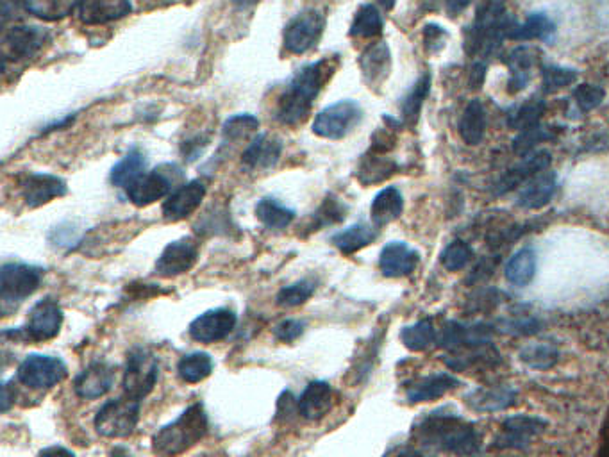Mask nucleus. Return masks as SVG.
<instances>
[{"mask_svg":"<svg viewBox=\"0 0 609 457\" xmlns=\"http://www.w3.org/2000/svg\"><path fill=\"white\" fill-rule=\"evenodd\" d=\"M413 440L426 449L440 450L456 457L476 456L483 447V434L476 424L456 413L434 411L413 425Z\"/></svg>","mask_w":609,"mask_h":457,"instance_id":"1","label":"nucleus"},{"mask_svg":"<svg viewBox=\"0 0 609 457\" xmlns=\"http://www.w3.org/2000/svg\"><path fill=\"white\" fill-rule=\"evenodd\" d=\"M338 63V56H327L299 68L277 100V122L283 125L302 124L311 115L315 100L333 77Z\"/></svg>","mask_w":609,"mask_h":457,"instance_id":"2","label":"nucleus"},{"mask_svg":"<svg viewBox=\"0 0 609 457\" xmlns=\"http://www.w3.org/2000/svg\"><path fill=\"white\" fill-rule=\"evenodd\" d=\"M209 422L202 404H192L172 424L161 427L152 438V450L161 457H176L206 438Z\"/></svg>","mask_w":609,"mask_h":457,"instance_id":"3","label":"nucleus"},{"mask_svg":"<svg viewBox=\"0 0 609 457\" xmlns=\"http://www.w3.org/2000/svg\"><path fill=\"white\" fill-rule=\"evenodd\" d=\"M515 22L508 17L501 2H488L477 8L476 20L467 29L465 49L472 56L490 58L501 49Z\"/></svg>","mask_w":609,"mask_h":457,"instance_id":"4","label":"nucleus"},{"mask_svg":"<svg viewBox=\"0 0 609 457\" xmlns=\"http://www.w3.org/2000/svg\"><path fill=\"white\" fill-rule=\"evenodd\" d=\"M45 270L40 266L27 263H4L0 268V300L2 315L9 316L11 311L29 299L40 288Z\"/></svg>","mask_w":609,"mask_h":457,"instance_id":"5","label":"nucleus"},{"mask_svg":"<svg viewBox=\"0 0 609 457\" xmlns=\"http://www.w3.org/2000/svg\"><path fill=\"white\" fill-rule=\"evenodd\" d=\"M184 179L183 168L176 163H165L154 168L152 172L143 174L136 183L131 184L126 190L127 199L138 208L151 206L161 199H168L176 192Z\"/></svg>","mask_w":609,"mask_h":457,"instance_id":"6","label":"nucleus"},{"mask_svg":"<svg viewBox=\"0 0 609 457\" xmlns=\"http://www.w3.org/2000/svg\"><path fill=\"white\" fill-rule=\"evenodd\" d=\"M51 42V33L38 25H13L2 34V70L9 63H24L42 52Z\"/></svg>","mask_w":609,"mask_h":457,"instance_id":"7","label":"nucleus"},{"mask_svg":"<svg viewBox=\"0 0 609 457\" xmlns=\"http://www.w3.org/2000/svg\"><path fill=\"white\" fill-rule=\"evenodd\" d=\"M326 11L320 8L302 9L286 24L283 33L284 49L290 54L301 56L317 47L326 31Z\"/></svg>","mask_w":609,"mask_h":457,"instance_id":"8","label":"nucleus"},{"mask_svg":"<svg viewBox=\"0 0 609 457\" xmlns=\"http://www.w3.org/2000/svg\"><path fill=\"white\" fill-rule=\"evenodd\" d=\"M140 400L118 397L108 400L95 415V431L104 438H127L134 433L140 420Z\"/></svg>","mask_w":609,"mask_h":457,"instance_id":"9","label":"nucleus"},{"mask_svg":"<svg viewBox=\"0 0 609 457\" xmlns=\"http://www.w3.org/2000/svg\"><path fill=\"white\" fill-rule=\"evenodd\" d=\"M63 325V309L59 308L58 302L47 297L34 304L27 324L13 331H4V338H13L15 341H49L58 336Z\"/></svg>","mask_w":609,"mask_h":457,"instance_id":"10","label":"nucleus"},{"mask_svg":"<svg viewBox=\"0 0 609 457\" xmlns=\"http://www.w3.org/2000/svg\"><path fill=\"white\" fill-rule=\"evenodd\" d=\"M159 361L152 350L134 347L127 354L124 372V395L134 400L147 399L158 383Z\"/></svg>","mask_w":609,"mask_h":457,"instance_id":"11","label":"nucleus"},{"mask_svg":"<svg viewBox=\"0 0 609 457\" xmlns=\"http://www.w3.org/2000/svg\"><path fill=\"white\" fill-rule=\"evenodd\" d=\"M361 122H363V108L356 100H338L318 113L313 122V133L326 140H342Z\"/></svg>","mask_w":609,"mask_h":457,"instance_id":"12","label":"nucleus"},{"mask_svg":"<svg viewBox=\"0 0 609 457\" xmlns=\"http://www.w3.org/2000/svg\"><path fill=\"white\" fill-rule=\"evenodd\" d=\"M68 377V368L63 359L43 354H31L18 366L17 379L31 390H49L63 383Z\"/></svg>","mask_w":609,"mask_h":457,"instance_id":"13","label":"nucleus"},{"mask_svg":"<svg viewBox=\"0 0 609 457\" xmlns=\"http://www.w3.org/2000/svg\"><path fill=\"white\" fill-rule=\"evenodd\" d=\"M547 429V420L540 416H508L501 425V431L493 441V447L501 450H526L538 436Z\"/></svg>","mask_w":609,"mask_h":457,"instance_id":"14","label":"nucleus"},{"mask_svg":"<svg viewBox=\"0 0 609 457\" xmlns=\"http://www.w3.org/2000/svg\"><path fill=\"white\" fill-rule=\"evenodd\" d=\"M493 329H495L493 325L483 324V322L481 324L479 322L463 324V322L451 320L443 325L438 343L442 345L443 349L451 350V352L484 349V347H490V343H492Z\"/></svg>","mask_w":609,"mask_h":457,"instance_id":"15","label":"nucleus"},{"mask_svg":"<svg viewBox=\"0 0 609 457\" xmlns=\"http://www.w3.org/2000/svg\"><path fill=\"white\" fill-rule=\"evenodd\" d=\"M199 252V241L192 236H184L168 243L156 261V274L165 279H172L190 272L199 261Z\"/></svg>","mask_w":609,"mask_h":457,"instance_id":"16","label":"nucleus"},{"mask_svg":"<svg viewBox=\"0 0 609 457\" xmlns=\"http://www.w3.org/2000/svg\"><path fill=\"white\" fill-rule=\"evenodd\" d=\"M20 195L29 208H42L54 199H61L68 193L67 181L59 175L29 172L18 181Z\"/></svg>","mask_w":609,"mask_h":457,"instance_id":"17","label":"nucleus"},{"mask_svg":"<svg viewBox=\"0 0 609 457\" xmlns=\"http://www.w3.org/2000/svg\"><path fill=\"white\" fill-rule=\"evenodd\" d=\"M236 324H238V316L233 309H211L193 320L188 327V333L193 340L209 345L226 340L227 336L233 333Z\"/></svg>","mask_w":609,"mask_h":457,"instance_id":"18","label":"nucleus"},{"mask_svg":"<svg viewBox=\"0 0 609 457\" xmlns=\"http://www.w3.org/2000/svg\"><path fill=\"white\" fill-rule=\"evenodd\" d=\"M208 184L204 179H193L188 183L181 184L176 192L172 193L163 202V218L167 222H181L190 217L197 209L201 208L202 200L206 199Z\"/></svg>","mask_w":609,"mask_h":457,"instance_id":"19","label":"nucleus"},{"mask_svg":"<svg viewBox=\"0 0 609 457\" xmlns=\"http://www.w3.org/2000/svg\"><path fill=\"white\" fill-rule=\"evenodd\" d=\"M552 163V154L549 150H533L531 154L522 156L517 165L509 168L506 174L502 175L501 181L495 186V195H504L518 188L520 184L524 186L533 177L549 170Z\"/></svg>","mask_w":609,"mask_h":457,"instance_id":"20","label":"nucleus"},{"mask_svg":"<svg viewBox=\"0 0 609 457\" xmlns=\"http://www.w3.org/2000/svg\"><path fill=\"white\" fill-rule=\"evenodd\" d=\"M463 400L476 413H497L517 406L518 391L511 384L479 386L476 390L468 391Z\"/></svg>","mask_w":609,"mask_h":457,"instance_id":"21","label":"nucleus"},{"mask_svg":"<svg viewBox=\"0 0 609 457\" xmlns=\"http://www.w3.org/2000/svg\"><path fill=\"white\" fill-rule=\"evenodd\" d=\"M420 254L404 241H390L379 254V270L388 279L408 277L417 270Z\"/></svg>","mask_w":609,"mask_h":457,"instance_id":"22","label":"nucleus"},{"mask_svg":"<svg viewBox=\"0 0 609 457\" xmlns=\"http://www.w3.org/2000/svg\"><path fill=\"white\" fill-rule=\"evenodd\" d=\"M115 384V366L106 361H93L77 375L74 390L84 400L101 399Z\"/></svg>","mask_w":609,"mask_h":457,"instance_id":"23","label":"nucleus"},{"mask_svg":"<svg viewBox=\"0 0 609 457\" xmlns=\"http://www.w3.org/2000/svg\"><path fill=\"white\" fill-rule=\"evenodd\" d=\"M359 68L363 81L368 84L370 90L381 88L392 72V52L388 43H372L363 50V54L359 56Z\"/></svg>","mask_w":609,"mask_h":457,"instance_id":"24","label":"nucleus"},{"mask_svg":"<svg viewBox=\"0 0 609 457\" xmlns=\"http://www.w3.org/2000/svg\"><path fill=\"white\" fill-rule=\"evenodd\" d=\"M461 386L456 375L440 372V374L426 375L417 381L406 384V399L409 404H422V402H433L442 399L449 391H454Z\"/></svg>","mask_w":609,"mask_h":457,"instance_id":"25","label":"nucleus"},{"mask_svg":"<svg viewBox=\"0 0 609 457\" xmlns=\"http://www.w3.org/2000/svg\"><path fill=\"white\" fill-rule=\"evenodd\" d=\"M133 4L127 0H86L77 2L76 15L84 25H104L131 15Z\"/></svg>","mask_w":609,"mask_h":457,"instance_id":"26","label":"nucleus"},{"mask_svg":"<svg viewBox=\"0 0 609 457\" xmlns=\"http://www.w3.org/2000/svg\"><path fill=\"white\" fill-rule=\"evenodd\" d=\"M283 154V142L272 134L261 133L252 138L243 150L242 163L251 170H270L276 167Z\"/></svg>","mask_w":609,"mask_h":457,"instance_id":"27","label":"nucleus"},{"mask_svg":"<svg viewBox=\"0 0 609 457\" xmlns=\"http://www.w3.org/2000/svg\"><path fill=\"white\" fill-rule=\"evenodd\" d=\"M556 192H558V175L552 170H545L520 188L517 204L520 208L538 211L551 204Z\"/></svg>","mask_w":609,"mask_h":457,"instance_id":"28","label":"nucleus"},{"mask_svg":"<svg viewBox=\"0 0 609 457\" xmlns=\"http://www.w3.org/2000/svg\"><path fill=\"white\" fill-rule=\"evenodd\" d=\"M297 402L302 418L320 420L333 408V388L326 381H313L304 388Z\"/></svg>","mask_w":609,"mask_h":457,"instance_id":"29","label":"nucleus"},{"mask_svg":"<svg viewBox=\"0 0 609 457\" xmlns=\"http://www.w3.org/2000/svg\"><path fill=\"white\" fill-rule=\"evenodd\" d=\"M536 56H538V50L529 45H520L509 52L508 59H506V65L509 68L508 86H506L508 93L515 95L526 88L531 81V70L536 65Z\"/></svg>","mask_w":609,"mask_h":457,"instance_id":"30","label":"nucleus"},{"mask_svg":"<svg viewBox=\"0 0 609 457\" xmlns=\"http://www.w3.org/2000/svg\"><path fill=\"white\" fill-rule=\"evenodd\" d=\"M397 170H399V165L395 159L388 158L386 154H381L376 150L368 149L367 154H363L359 159L356 177L363 186H370V184H379L390 179Z\"/></svg>","mask_w":609,"mask_h":457,"instance_id":"31","label":"nucleus"},{"mask_svg":"<svg viewBox=\"0 0 609 457\" xmlns=\"http://www.w3.org/2000/svg\"><path fill=\"white\" fill-rule=\"evenodd\" d=\"M486 129H488V117H486V109H484L483 102L479 99L470 100L458 122L461 140L470 145V147H477V145H481L484 142Z\"/></svg>","mask_w":609,"mask_h":457,"instance_id":"32","label":"nucleus"},{"mask_svg":"<svg viewBox=\"0 0 609 457\" xmlns=\"http://www.w3.org/2000/svg\"><path fill=\"white\" fill-rule=\"evenodd\" d=\"M402 211H404V197H402L401 190L395 186H386L372 200L370 218H372V224L376 225L377 229H381L384 225L399 220Z\"/></svg>","mask_w":609,"mask_h":457,"instance_id":"33","label":"nucleus"},{"mask_svg":"<svg viewBox=\"0 0 609 457\" xmlns=\"http://www.w3.org/2000/svg\"><path fill=\"white\" fill-rule=\"evenodd\" d=\"M554 38H556V24L545 13H531L524 20V24L513 25L508 36V40H515V42L540 40V42L551 43L554 42Z\"/></svg>","mask_w":609,"mask_h":457,"instance_id":"34","label":"nucleus"},{"mask_svg":"<svg viewBox=\"0 0 609 457\" xmlns=\"http://www.w3.org/2000/svg\"><path fill=\"white\" fill-rule=\"evenodd\" d=\"M377 236H379V229L376 225L359 222L343 231H338L331 238V243L345 256H352L368 245H372L377 240Z\"/></svg>","mask_w":609,"mask_h":457,"instance_id":"35","label":"nucleus"},{"mask_svg":"<svg viewBox=\"0 0 609 457\" xmlns=\"http://www.w3.org/2000/svg\"><path fill=\"white\" fill-rule=\"evenodd\" d=\"M147 170V156L140 147H133L109 174V181L113 186L127 190L131 184L136 183Z\"/></svg>","mask_w":609,"mask_h":457,"instance_id":"36","label":"nucleus"},{"mask_svg":"<svg viewBox=\"0 0 609 457\" xmlns=\"http://www.w3.org/2000/svg\"><path fill=\"white\" fill-rule=\"evenodd\" d=\"M256 218L261 224L265 225L270 231H283L286 227L293 224L297 217L295 209L288 208L283 202L274 197H263L256 204Z\"/></svg>","mask_w":609,"mask_h":457,"instance_id":"37","label":"nucleus"},{"mask_svg":"<svg viewBox=\"0 0 609 457\" xmlns=\"http://www.w3.org/2000/svg\"><path fill=\"white\" fill-rule=\"evenodd\" d=\"M384 20L381 9L376 4H361L354 20H352L351 34L352 38H377L383 34Z\"/></svg>","mask_w":609,"mask_h":457,"instance_id":"38","label":"nucleus"},{"mask_svg":"<svg viewBox=\"0 0 609 457\" xmlns=\"http://www.w3.org/2000/svg\"><path fill=\"white\" fill-rule=\"evenodd\" d=\"M536 252L533 249H520L509 258L508 265H506V279L513 286L518 288H524L527 284H531V281L536 275Z\"/></svg>","mask_w":609,"mask_h":457,"instance_id":"39","label":"nucleus"},{"mask_svg":"<svg viewBox=\"0 0 609 457\" xmlns=\"http://www.w3.org/2000/svg\"><path fill=\"white\" fill-rule=\"evenodd\" d=\"M349 208L343 204L340 197H336L333 193H329L326 199L322 200V204L318 206L317 211L313 213L311 222H309L308 233H317L326 227H331L334 224H340L347 217Z\"/></svg>","mask_w":609,"mask_h":457,"instance_id":"40","label":"nucleus"},{"mask_svg":"<svg viewBox=\"0 0 609 457\" xmlns=\"http://www.w3.org/2000/svg\"><path fill=\"white\" fill-rule=\"evenodd\" d=\"M401 340L404 347L411 352H424V350L431 349L434 343H438V333H436L433 320L424 318L415 324L406 325L401 331Z\"/></svg>","mask_w":609,"mask_h":457,"instance_id":"41","label":"nucleus"},{"mask_svg":"<svg viewBox=\"0 0 609 457\" xmlns=\"http://www.w3.org/2000/svg\"><path fill=\"white\" fill-rule=\"evenodd\" d=\"M259 124H261L259 118L249 115V113L227 118L226 124L222 125V147H220V150L249 140V136L258 131Z\"/></svg>","mask_w":609,"mask_h":457,"instance_id":"42","label":"nucleus"},{"mask_svg":"<svg viewBox=\"0 0 609 457\" xmlns=\"http://www.w3.org/2000/svg\"><path fill=\"white\" fill-rule=\"evenodd\" d=\"M495 361L499 363L501 356L497 354V350L493 347H484V349L470 350L465 354H454V356H445L443 363L449 366L454 372H470L476 368H484V366H493Z\"/></svg>","mask_w":609,"mask_h":457,"instance_id":"43","label":"nucleus"},{"mask_svg":"<svg viewBox=\"0 0 609 457\" xmlns=\"http://www.w3.org/2000/svg\"><path fill=\"white\" fill-rule=\"evenodd\" d=\"M431 92V75L424 74L413 88L406 93V97L401 102L402 124L415 125L420 117L422 106L426 102L427 95Z\"/></svg>","mask_w":609,"mask_h":457,"instance_id":"44","label":"nucleus"},{"mask_svg":"<svg viewBox=\"0 0 609 457\" xmlns=\"http://www.w3.org/2000/svg\"><path fill=\"white\" fill-rule=\"evenodd\" d=\"M213 372V359L206 352H192L179 359L177 374L184 383L197 384L208 379Z\"/></svg>","mask_w":609,"mask_h":457,"instance_id":"45","label":"nucleus"},{"mask_svg":"<svg viewBox=\"0 0 609 457\" xmlns=\"http://www.w3.org/2000/svg\"><path fill=\"white\" fill-rule=\"evenodd\" d=\"M545 108H547L545 100L540 97H531L509 111L508 125L511 129H517L518 133H522L529 127L540 124V118L543 117Z\"/></svg>","mask_w":609,"mask_h":457,"instance_id":"46","label":"nucleus"},{"mask_svg":"<svg viewBox=\"0 0 609 457\" xmlns=\"http://www.w3.org/2000/svg\"><path fill=\"white\" fill-rule=\"evenodd\" d=\"M518 359L533 370H551L558 365L559 350L551 343H529L518 352Z\"/></svg>","mask_w":609,"mask_h":457,"instance_id":"47","label":"nucleus"},{"mask_svg":"<svg viewBox=\"0 0 609 457\" xmlns=\"http://www.w3.org/2000/svg\"><path fill=\"white\" fill-rule=\"evenodd\" d=\"M22 8L29 15L45 20V22H56L63 18L74 15L77 9V2H67V0H43V2H24Z\"/></svg>","mask_w":609,"mask_h":457,"instance_id":"48","label":"nucleus"},{"mask_svg":"<svg viewBox=\"0 0 609 457\" xmlns=\"http://www.w3.org/2000/svg\"><path fill=\"white\" fill-rule=\"evenodd\" d=\"M317 291V283L313 279H301L297 283L284 286L277 293V306L281 308H299L302 304H306L313 293Z\"/></svg>","mask_w":609,"mask_h":457,"instance_id":"49","label":"nucleus"},{"mask_svg":"<svg viewBox=\"0 0 609 457\" xmlns=\"http://www.w3.org/2000/svg\"><path fill=\"white\" fill-rule=\"evenodd\" d=\"M579 72L576 68L545 65L542 67V86L545 93H558L576 83Z\"/></svg>","mask_w":609,"mask_h":457,"instance_id":"50","label":"nucleus"},{"mask_svg":"<svg viewBox=\"0 0 609 457\" xmlns=\"http://www.w3.org/2000/svg\"><path fill=\"white\" fill-rule=\"evenodd\" d=\"M474 259V249L465 240H454L440 254L443 268L449 272H459L467 268Z\"/></svg>","mask_w":609,"mask_h":457,"instance_id":"51","label":"nucleus"},{"mask_svg":"<svg viewBox=\"0 0 609 457\" xmlns=\"http://www.w3.org/2000/svg\"><path fill=\"white\" fill-rule=\"evenodd\" d=\"M556 136L552 133L551 129L543 127L542 124L533 125L526 131L518 133L517 138L513 140V150L517 152L518 156H527L531 154L533 150H536V145L542 142H551Z\"/></svg>","mask_w":609,"mask_h":457,"instance_id":"52","label":"nucleus"},{"mask_svg":"<svg viewBox=\"0 0 609 457\" xmlns=\"http://www.w3.org/2000/svg\"><path fill=\"white\" fill-rule=\"evenodd\" d=\"M497 329L501 333L511 334V336H533V334L540 333L542 324L538 318H533V316H511V318L499 320Z\"/></svg>","mask_w":609,"mask_h":457,"instance_id":"53","label":"nucleus"},{"mask_svg":"<svg viewBox=\"0 0 609 457\" xmlns=\"http://www.w3.org/2000/svg\"><path fill=\"white\" fill-rule=\"evenodd\" d=\"M604 97H606V92H604V88H601L599 84H577L576 90L572 93V99L576 102L577 108L584 111V113L599 108Z\"/></svg>","mask_w":609,"mask_h":457,"instance_id":"54","label":"nucleus"},{"mask_svg":"<svg viewBox=\"0 0 609 457\" xmlns=\"http://www.w3.org/2000/svg\"><path fill=\"white\" fill-rule=\"evenodd\" d=\"M231 227V217L227 215V211L215 209V213L208 211L199 224L195 225V233L197 234H227Z\"/></svg>","mask_w":609,"mask_h":457,"instance_id":"55","label":"nucleus"},{"mask_svg":"<svg viewBox=\"0 0 609 457\" xmlns=\"http://www.w3.org/2000/svg\"><path fill=\"white\" fill-rule=\"evenodd\" d=\"M304 331H306L304 320L286 318L274 327V336H276V340L283 341V343H292V341L299 340Z\"/></svg>","mask_w":609,"mask_h":457,"instance_id":"56","label":"nucleus"},{"mask_svg":"<svg viewBox=\"0 0 609 457\" xmlns=\"http://www.w3.org/2000/svg\"><path fill=\"white\" fill-rule=\"evenodd\" d=\"M449 33L443 29L442 25L427 24L424 27V45L427 52H440L445 47Z\"/></svg>","mask_w":609,"mask_h":457,"instance_id":"57","label":"nucleus"},{"mask_svg":"<svg viewBox=\"0 0 609 457\" xmlns=\"http://www.w3.org/2000/svg\"><path fill=\"white\" fill-rule=\"evenodd\" d=\"M38 457H76L74 456V452H70V450L65 449V447H58V445H54V447H47V449H43Z\"/></svg>","mask_w":609,"mask_h":457,"instance_id":"58","label":"nucleus"},{"mask_svg":"<svg viewBox=\"0 0 609 457\" xmlns=\"http://www.w3.org/2000/svg\"><path fill=\"white\" fill-rule=\"evenodd\" d=\"M13 400H15V397H11V384L4 383V386H2V413L8 411L9 406L13 404Z\"/></svg>","mask_w":609,"mask_h":457,"instance_id":"59","label":"nucleus"},{"mask_svg":"<svg viewBox=\"0 0 609 457\" xmlns=\"http://www.w3.org/2000/svg\"><path fill=\"white\" fill-rule=\"evenodd\" d=\"M397 457H436L433 454H427L424 450L418 449H406L402 450L401 454Z\"/></svg>","mask_w":609,"mask_h":457,"instance_id":"60","label":"nucleus"}]
</instances>
